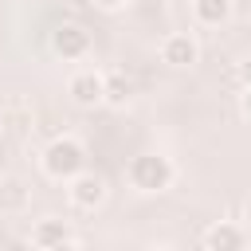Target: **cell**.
<instances>
[{
    "instance_id": "10",
    "label": "cell",
    "mask_w": 251,
    "mask_h": 251,
    "mask_svg": "<svg viewBox=\"0 0 251 251\" xmlns=\"http://www.w3.org/2000/svg\"><path fill=\"white\" fill-rule=\"evenodd\" d=\"M129 94H133V82H129L126 75H106L102 102H110V106H126V102H129Z\"/></svg>"
},
{
    "instance_id": "9",
    "label": "cell",
    "mask_w": 251,
    "mask_h": 251,
    "mask_svg": "<svg viewBox=\"0 0 251 251\" xmlns=\"http://www.w3.org/2000/svg\"><path fill=\"white\" fill-rule=\"evenodd\" d=\"M192 16L204 27H220L231 16V0H192Z\"/></svg>"
},
{
    "instance_id": "6",
    "label": "cell",
    "mask_w": 251,
    "mask_h": 251,
    "mask_svg": "<svg viewBox=\"0 0 251 251\" xmlns=\"http://www.w3.org/2000/svg\"><path fill=\"white\" fill-rule=\"evenodd\" d=\"M51 47H55L63 59H82V55L90 51V35H86V27H78V24H63V27L51 35Z\"/></svg>"
},
{
    "instance_id": "1",
    "label": "cell",
    "mask_w": 251,
    "mask_h": 251,
    "mask_svg": "<svg viewBox=\"0 0 251 251\" xmlns=\"http://www.w3.org/2000/svg\"><path fill=\"white\" fill-rule=\"evenodd\" d=\"M126 176H129V184H133L137 192H165V188L173 184L176 169H173V161L161 157V153H137V157L126 165Z\"/></svg>"
},
{
    "instance_id": "3",
    "label": "cell",
    "mask_w": 251,
    "mask_h": 251,
    "mask_svg": "<svg viewBox=\"0 0 251 251\" xmlns=\"http://www.w3.org/2000/svg\"><path fill=\"white\" fill-rule=\"evenodd\" d=\"M67 184H71V200H75V208H86V212H94V208L106 200V180H102L98 173H90V169L75 173Z\"/></svg>"
},
{
    "instance_id": "18",
    "label": "cell",
    "mask_w": 251,
    "mask_h": 251,
    "mask_svg": "<svg viewBox=\"0 0 251 251\" xmlns=\"http://www.w3.org/2000/svg\"><path fill=\"white\" fill-rule=\"evenodd\" d=\"M149 251H169V247H149Z\"/></svg>"
},
{
    "instance_id": "12",
    "label": "cell",
    "mask_w": 251,
    "mask_h": 251,
    "mask_svg": "<svg viewBox=\"0 0 251 251\" xmlns=\"http://www.w3.org/2000/svg\"><path fill=\"white\" fill-rule=\"evenodd\" d=\"M94 8H102V12H118V8H126V0H94Z\"/></svg>"
},
{
    "instance_id": "17",
    "label": "cell",
    "mask_w": 251,
    "mask_h": 251,
    "mask_svg": "<svg viewBox=\"0 0 251 251\" xmlns=\"http://www.w3.org/2000/svg\"><path fill=\"white\" fill-rule=\"evenodd\" d=\"M71 4H78V8H86V4H94V0H71Z\"/></svg>"
},
{
    "instance_id": "15",
    "label": "cell",
    "mask_w": 251,
    "mask_h": 251,
    "mask_svg": "<svg viewBox=\"0 0 251 251\" xmlns=\"http://www.w3.org/2000/svg\"><path fill=\"white\" fill-rule=\"evenodd\" d=\"M51 251H82V247H78V239H63V243L51 247Z\"/></svg>"
},
{
    "instance_id": "7",
    "label": "cell",
    "mask_w": 251,
    "mask_h": 251,
    "mask_svg": "<svg viewBox=\"0 0 251 251\" xmlns=\"http://www.w3.org/2000/svg\"><path fill=\"white\" fill-rule=\"evenodd\" d=\"M63 239H71V224H67V220H59V216H43V220L31 227V243H35L39 251L59 247Z\"/></svg>"
},
{
    "instance_id": "5",
    "label": "cell",
    "mask_w": 251,
    "mask_h": 251,
    "mask_svg": "<svg viewBox=\"0 0 251 251\" xmlns=\"http://www.w3.org/2000/svg\"><path fill=\"white\" fill-rule=\"evenodd\" d=\"M102 86H106V75H98V71H75L71 82H67V94L78 106H98L102 102Z\"/></svg>"
},
{
    "instance_id": "11",
    "label": "cell",
    "mask_w": 251,
    "mask_h": 251,
    "mask_svg": "<svg viewBox=\"0 0 251 251\" xmlns=\"http://www.w3.org/2000/svg\"><path fill=\"white\" fill-rule=\"evenodd\" d=\"M24 196H27V192H24V184H20L16 176H8V180L0 184V208H20Z\"/></svg>"
},
{
    "instance_id": "4",
    "label": "cell",
    "mask_w": 251,
    "mask_h": 251,
    "mask_svg": "<svg viewBox=\"0 0 251 251\" xmlns=\"http://www.w3.org/2000/svg\"><path fill=\"white\" fill-rule=\"evenodd\" d=\"M161 59H165L169 67H192V63L200 59V47H196V39H192L188 31H173V35H165V43H161Z\"/></svg>"
},
{
    "instance_id": "13",
    "label": "cell",
    "mask_w": 251,
    "mask_h": 251,
    "mask_svg": "<svg viewBox=\"0 0 251 251\" xmlns=\"http://www.w3.org/2000/svg\"><path fill=\"white\" fill-rule=\"evenodd\" d=\"M239 110L251 118V86H243V94H239Z\"/></svg>"
},
{
    "instance_id": "2",
    "label": "cell",
    "mask_w": 251,
    "mask_h": 251,
    "mask_svg": "<svg viewBox=\"0 0 251 251\" xmlns=\"http://www.w3.org/2000/svg\"><path fill=\"white\" fill-rule=\"evenodd\" d=\"M86 169V149L75 141V137H55L47 149H43V173L55 176V180H71L75 173Z\"/></svg>"
},
{
    "instance_id": "16",
    "label": "cell",
    "mask_w": 251,
    "mask_h": 251,
    "mask_svg": "<svg viewBox=\"0 0 251 251\" xmlns=\"http://www.w3.org/2000/svg\"><path fill=\"white\" fill-rule=\"evenodd\" d=\"M243 216H247V224H251V196H247V204H243Z\"/></svg>"
},
{
    "instance_id": "14",
    "label": "cell",
    "mask_w": 251,
    "mask_h": 251,
    "mask_svg": "<svg viewBox=\"0 0 251 251\" xmlns=\"http://www.w3.org/2000/svg\"><path fill=\"white\" fill-rule=\"evenodd\" d=\"M239 82H243V86H251V59H247V63H239Z\"/></svg>"
},
{
    "instance_id": "8",
    "label": "cell",
    "mask_w": 251,
    "mask_h": 251,
    "mask_svg": "<svg viewBox=\"0 0 251 251\" xmlns=\"http://www.w3.org/2000/svg\"><path fill=\"white\" fill-rule=\"evenodd\" d=\"M204 247L208 251H243V227L220 220V224H212L204 231Z\"/></svg>"
}]
</instances>
